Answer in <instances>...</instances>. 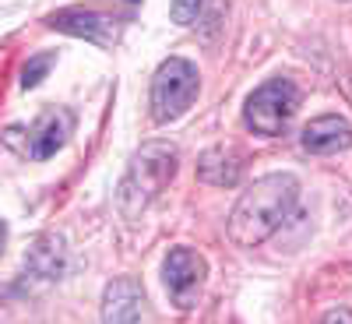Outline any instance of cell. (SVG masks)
Returning a JSON list of instances; mask_svg holds the SVG:
<instances>
[{"instance_id": "cell-1", "label": "cell", "mask_w": 352, "mask_h": 324, "mask_svg": "<svg viewBox=\"0 0 352 324\" xmlns=\"http://www.w3.org/2000/svg\"><path fill=\"white\" fill-rule=\"evenodd\" d=\"M300 201V184L292 173H268L254 180L229 212V240L236 247H261L292 215Z\"/></svg>"}, {"instance_id": "cell-2", "label": "cell", "mask_w": 352, "mask_h": 324, "mask_svg": "<svg viewBox=\"0 0 352 324\" xmlns=\"http://www.w3.org/2000/svg\"><path fill=\"white\" fill-rule=\"evenodd\" d=\"M180 169V152L169 141H148L131 155L127 173L116 187V212L124 219H138L148 212V204L176 180Z\"/></svg>"}, {"instance_id": "cell-3", "label": "cell", "mask_w": 352, "mask_h": 324, "mask_svg": "<svg viewBox=\"0 0 352 324\" xmlns=\"http://www.w3.org/2000/svg\"><path fill=\"white\" fill-rule=\"evenodd\" d=\"M201 92V74L190 61L184 56H169L159 64V71L152 74V92H148V106H152V120L155 124H173L194 106Z\"/></svg>"}, {"instance_id": "cell-4", "label": "cell", "mask_w": 352, "mask_h": 324, "mask_svg": "<svg viewBox=\"0 0 352 324\" xmlns=\"http://www.w3.org/2000/svg\"><path fill=\"white\" fill-rule=\"evenodd\" d=\"M300 109V88L289 78H272L247 96L243 124L261 138H278Z\"/></svg>"}, {"instance_id": "cell-5", "label": "cell", "mask_w": 352, "mask_h": 324, "mask_svg": "<svg viewBox=\"0 0 352 324\" xmlns=\"http://www.w3.org/2000/svg\"><path fill=\"white\" fill-rule=\"evenodd\" d=\"M204 275H208V264L204 257L190 247H173L162 261V282L166 292L176 310H194L201 300V289H204Z\"/></svg>"}, {"instance_id": "cell-6", "label": "cell", "mask_w": 352, "mask_h": 324, "mask_svg": "<svg viewBox=\"0 0 352 324\" xmlns=\"http://www.w3.org/2000/svg\"><path fill=\"white\" fill-rule=\"evenodd\" d=\"M50 28L56 32H67V36H78V39H88V43H99V46H113L116 36H120V25L116 18L102 14V11H92V8H64L46 18Z\"/></svg>"}, {"instance_id": "cell-7", "label": "cell", "mask_w": 352, "mask_h": 324, "mask_svg": "<svg viewBox=\"0 0 352 324\" xmlns=\"http://www.w3.org/2000/svg\"><path fill=\"white\" fill-rule=\"evenodd\" d=\"M71 131H74V113L71 109H46L39 120L28 127V144H25L28 159L43 162V159L56 155L67 144Z\"/></svg>"}, {"instance_id": "cell-8", "label": "cell", "mask_w": 352, "mask_h": 324, "mask_svg": "<svg viewBox=\"0 0 352 324\" xmlns=\"http://www.w3.org/2000/svg\"><path fill=\"white\" fill-rule=\"evenodd\" d=\"M300 144H303V152H310V155L345 152L352 144V124L345 120V116H335V113L314 116V120L303 127V134H300Z\"/></svg>"}, {"instance_id": "cell-9", "label": "cell", "mask_w": 352, "mask_h": 324, "mask_svg": "<svg viewBox=\"0 0 352 324\" xmlns=\"http://www.w3.org/2000/svg\"><path fill=\"white\" fill-rule=\"evenodd\" d=\"M144 292L134 279H113L102 292V324H141Z\"/></svg>"}, {"instance_id": "cell-10", "label": "cell", "mask_w": 352, "mask_h": 324, "mask_svg": "<svg viewBox=\"0 0 352 324\" xmlns=\"http://www.w3.org/2000/svg\"><path fill=\"white\" fill-rule=\"evenodd\" d=\"M240 173H243L240 152L229 149V144H215V149L201 152V159H197V180L208 187H236Z\"/></svg>"}, {"instance_id": "cell-11", "label": "cell", "mask_w": 352, "mask_h": 324, "mask_svg": "<svg viewBox=\"0 0 352 324\" xmlns=\"http://www.w3.org/2000/svg\"><path fill=\"white\" fill-rule=\"evenodd\" d=\"M64 264H67V254H64V240L56 237V233H46L32 244V250L25 254V275L32 279H60L64 275Z\"/></svg>"}, {"instance_id": "cell-12", "label": "cell", "mask_w": 352, "mask_h": 324, "mask_svg": "<svg viewBox=\"0 0 352 324\" xmlns=\"http://www.w3.org/2000/svg\"><path fill=\"white\" fill-rule=\"evenodd\" d=\"M53 64H56V53H39V56H32V61L21 67V88H36Z\"/></svg>"}, {"instance_id": "cell-13", "label": "cell", "mask_w": 352, "mask_h": 324, "mask_svg": "<svg viewBox=\"0 0 352 324\" xmlns=\"http://www.w3.org/2000/svg\"><path fill=\"white\" fill-rule=\"evenodd\" d=\"M201 4H204V0H173L169 18H173L176 25H194L197 14H201Z\"/></svg>"}, {"instance_id": "cell-14", "label": "cell", "mask_w": 352, "mask_h": 324, "mask_svg": "<svg viewBox=\"0 0 352 324\" xmlns=\"http://www.w3.org/2000/svg\"><path fill=\"white\" fill-rule=\"evenodd\" d=\"M320 324H352V310L349 307H335V310L324 314V321H320Z\"/></svg>"}, {"instance_id": "cell-15", "label": "cell", "mask_w": 352, "mask_h": 324, "mask_svg": "<svg viewBox=\"0 0 352 324\" xmlns=\"http://www.w3.org/2000/svg\"><path fill=\"white\" fill-rule=\"evenodd\" d=\"M4 244H8V222L0 219V254H4Z\"/></svg>"}]
</instances>
